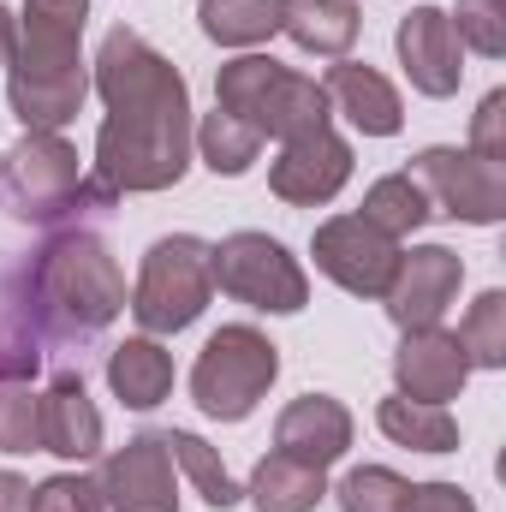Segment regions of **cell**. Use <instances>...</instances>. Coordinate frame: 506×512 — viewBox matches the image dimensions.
Instances as JSON below:
<instances>
[{
	"label": "cell",
	"mask_w": 506,
	"mask_h": 512,
	"mask_svg": "<svg viewBox=\"0 0 506 512\" xmlns=\"http://www.w3.org/2000/svg\"><path fill=\"white\" fill-rule=\"evenodd\" d=\"M0 512H30V483L0 471Z\"/></svg>",
	"instance_id": "obj_34"
},
{
	"label": "cell",
	"mask_w": 506,
	"mask_h": 512,
	"mask_svg": "<svg viewBox=\"0 0 506 512\" xmlns=\"http://www.w3.org/2000/svg\"><path fill=\"white\" fill-rule=\"evenodd\" d=\"M274 447H280L286 459H304V465L328 471V465L352 447V411H346L340 399H328V393H304V399H292V405L280 411Z\"/></svg>",
	"instance_id": "obj_16"
},
{
	"label": "cell",
	"mask_w": 506,
	"mask_h": 512,
	"mask_svg": "<svg viewBox=\"0 0 506 512\" xmlns=\"http://www.w3.org/2000/svg\"><path fill=\"white\" fill-rule=\"evenodd\" d=\"M286 0H203V30L227 48H251L280 30Z\"/></svg>",
	"instance_id": "obj_24"
},
{
	"label": "cell",
	"mask_w": 506,
	"mask_h": 512,
	"mask_svg": "<svg viewBox=\"0 0 506 512\" xmlns=\"http://www.w3.org/2000/svg\"><path fill=\"white\" fill-rule=\"evenodd\" d=\"M322 495H328L322 489V471L304 465V459H286V453H268L251 477L256 512H310Z\"/></svg>",
	"instance_id": "obj_21"
},
{
	"label": "cell",
	"mask_w": 506,
	"mask_h": 512,
	"mask_svg": "<svg viewBox=\"0 0 506 512\" xmlns=\"http://www.w3.org/2000/svg\"><path fill=\"white\" fill-rule=\"evenodd\" d=\"M381 435H393L399 447H417V453H453L459 447V423L447 417V405H423V399H381L376 411Z\"/></svg>",
	"instance_id": "obj_22"
},
{
	"label": "cell",
	"mask_w": 506,
	"mask_h": 512,
	"mask_svg": "<svg viewBox=\"0 0 506 512\" xmlns=\"http://www.w3.org/2000/svg\"><path fill=\"white\" fill-rule=\"evenodd\" d=\"M0 453H42V393L30 382L0 387Z\"/></svg>",
	"instance_id": "obj_27"
},
{
	"label": "cell",
	"mask_w": 506,
	"mask_h": 512,
	"mask_svg": "<svg viewBox=\"0 0 506 512\" xmlns=\"http://www.w3.org/2000/svg\"><path fill=\"white\" fill-rule=\"evenodd\" d=\"M30 310H36L42 346H60V340L84 346L126 310V274L96 233L48 239L30 274Z\"/></svg>",
	"instance_id": "obj_3"
},
{
	"label": "cell",
	"mask_w": 506,
	"mask_h": 512,
	"mask_svg": "<svg viewBox=\"0 0 506 512\" xmlns=\"http://www.w3.org/2000/svg\"><path fill=\"white\" fill-rule=\"evenodd\" d=\"M215 108L245 120L256 137H280V143L328 126V90L316 78H298L292 66L268 60V54H245V60L221 66Z\"/></svg>",
	"instance_id": "obj_4"
},
{
	"label": "cell",
	"mask_w": 506,
	"mask_h": 512,
	"mask_svg": "<svg viewBox=\"0 0 506 512\" xmlns=\"http://www.w3.org/2000/svg\"><path fill=\"white\" fill-rule=\"evenodd\" d=\"M411 495L405 477H393L387 465H364L340 483V512H399Z\"/></svg>",
	"instance_id": "obj_29"
},
{
	"label": "cell",
	"mask_w": 506,
	"mask_h": 512,
	"mask_svg": "<svg viewBox=\"0 0 506 512\" xmlns=\"http://www.w3.org/2000/svg\"><path fill=\"white\" fill-rule=\"evenodd\" d=\"M0 185H6V203H12L24 221H60V215H72L78 203H90L84 173H78V155L60 143V131H30V137L6 155Z\"/></svg>",
	"instance_id": "obj_7"
},
{
	"label": "cell",
	"mask_w": 506,
	"mask_h": 512,
	"mask_svg": "<svg viewBox=\"0 0 506 512\" xmlns=\"http://www.w3.org/2000/svg\"><path fill=\"white\" fill-rule=\"evenodd\" d=\"M459 280H465V262L447 251V245H423V251H399L393 262V280H387V316L411 334V328H441L447 304L459 298Z\"/></svg>",
	"instance_id": "obj_10"
},
{
	"label": "cell",
	"mask_w": 506,
	"mask_h": 512,
	"mask_svg": "<svg viewBox=\"0 0 506 512\" xmlns=\"http://www.w3.org/2000/svg\"><path fill=\"white\" fill-rule=\"evenodd\" d=\"M393 262H399V245L387 233H376L364 215H334L316 233V268L328 280H340L346 292H358V298H381L387 292Z\"/></svg>",
	"instance_id": "obj_11"
},
{
	"label": "cell",
	"mask_w": 506,
	"mask_h": 512,
	"mask_svg": "<svg viewBox=\"0 0 506 512\" xmlns=\"http://www.w3.org/2000/svg\"><path fill=\"white\" fill-rule=\"evenodd\" d=\"M399 512H477V507H471V495L453 489V483H423V489L405 495V507Z\"/></svg>",
	"instance_id": "obj_33"
},
{
	"label": "cell",
	"mask_w": 506,
	"mask_h": 512,
	"mask_svg": "<svg viewBox=\"0 0 506 512\" xmlns=\"http://www.w3.org/2000/svg\"><path fill=\"white\" fill-rule=\"evenodd\" d=\"M90 0H24L18 36H12V114L30 131H60L78 120L90 96V72L78 54Z\"/></svg>",
	"instance_id": "obj_2"
},
{
	"label": "cell",
	"mask_w": 506,
	"mask_h": 512,
	"mask_svg": "<svg viewBox=\"0 0 506 512\" xmlns=\"http://www.w3.org/2000/svg\"><path fill=\"white\" fill-rule=\"evenodd\" d=\"M459 352L471 358V364H483V370H501L506 364V292H483L477 304H471V316L459 322Z\"/></svg>",
	"instance_id": "obj_26"
},
{
	"label": "cell",
	"mask_w": 506,
	"mask_h": 512,
	"mask_svg": "<svg viewBox=\"0 0 506 512\" xmlns=\"http://www.w3.org/2000/svg\"><path fill=\"white\" fill-rule=\"evenodd\" d=\"M96 90L108 102V126L96 137V179H90V191L102 203H114L126 191L179 185V173L191 161V96H185V78L137 30L120 24L102 42Z\"/></svg>",
	"instance_id": "obj_1"
},
{
	"label": "cell",
	"mask_w": 506,
	"mask_h": 512,
	"mask_svg": "<svg viewBox=\"0 0 506 512\" xmlns=\"http://www.w3.org/2000/svg\"><path fill=\"white\" fill-rule=\"evenodd\" d=\"M364 221L399 245V239H411V233L429 221V197L417 191L411 173H387V179L370 185V197H364Z\"/></svg>",
	"instance_id": "obj_23"
},
{
	"label": "cell",
	"mask_w": 506,
	"mask_h": 512,
	"mask_svg": "<svg viewBox=\"0 0 506 512\" xmlns=\"http://www.w3.org/2000/svg\"><path fill=\"white\" fill-rule=\"evenodd\" d=\"M215 292V274H209V245L191 239V233H173L161 245H149L143 256V274H137V292H131V316L149 328V334H179L203 316Z\"/></svg>",
	"instance_id": "obj_5"
},
{
	"label": "cell",
	"mask_w": 506,
	"mask_h": 512,
	"mask_svg": "<svg viewBox=\"0 0 506 512\" xmlns=\"http://www.w3.org/2000/svg\"><path fill=\"white\" fill-rule=\"evenodd\" d=\"M30 512H108V501H102V483L60 471L42 489H30Z\"/></svg>",
	"instance_id": "obj_31"
},
{
	"label": "cell",
	"mask_w": 506,
	"mask_h": 512,
	"mask_svg": "<svg viewBox=\"0 0 506 512\" xmlns=\"http://www.w3.org/2000/svg\"><path fill=\"white\" fill-rule=\"evenodd\" d=\"M209 274H215L221 292H233L251 310H280L286 316V310H304V298H310L304 268L268 233H233V239L209 245Z\"/></svg>",
	"instance_id": "obj_8"
},
{
	"label": "cell",
	"mask_w": 506,
	"mask_h": 512,
	"mask_svg": "<svg viewBox=\"0 0 506 512\" xmlns=\"http://www.w3.org/2000/svg\"><path fill=\"white\" fill-rule=\"evenodd\" d=\"M167 453L185 465V477L197 483V495H203L215 512H227L233 501H239V483L227 477V465L215 459V447H209L203 435H185V429H173V435H167Z\"/></svg>",
	"instance_id": "obj_25"
},
{
	"label": "cell",
	"mask_w": 506,
	"mask_h": 512,
	"mask_svg": "<svg viewBox=\"0 0 506 512\" xmlns=\"http://www.w3.org/2000/svg\"><path fill=\"white\" fill-rule=\"evenodd\" d=\"M274 370H280L274 346H268L256 328L233 322V328H221V334L203 346V358H197V370H191V393H197V405H203L209 417L239 423V417H251L256 399L268 393Z\"/></svg>",
	"instance_id": "obj_6"
},
{
	"label": "cell",
	"mask_w": 506,
	"mask_h": 512,
	"mask_svg": "<svg viewBox=\"0 0 506 512\" xmlns=\"http://www.w3.org/2000/svg\"><path fill=\"white\" fill-rule=\"evenodd\" d=\"M108 382H114V393L126 399L131 411H149V405H161L173 393V358L155 340H126L108 358Z\"/></svg>",
	"instance_id": "obj_20"
},
{
	"label": "cell",
	"mask_w": 506,
	"mask_h": 512,
	"mask_svg": "<svg viewBox=\"0 0 506 512\" xmlns=\"http://www.w3.org/2000/svg\"><path fill=\"white\" fill-rule=\"evenodd\" d=\"M346 173H352L346 137H334V131L322 126V131L292 137V143L280 149L268 185H274V197H286V203H328V197L346 185Z\"/></svg>",
	"instance_id": "obj_13"
},
{
	"label": "cell",
	"mask_w": 506,
	"mask_h": 512,
	"mask_svg": "<svg viewBox=\"0 0 506 512\" xmlns=\"http://www.w3.org/2000/svg\"><path fill=\"white\" fill-rule=\"evenodd\" d=\"M393 376H399V393H405V399L447 405V399H459V387L471 376V358L459 352L453 334H441V328H411L405 346L393 352Z\"/></svg>",
	"instance_id": "obj_15"
},
{
	"label": "cell",
	"mask_w": 506,
	"mask_h": 512,
	"mask_svg": "<svg viewBox=\"0 0 506 512\" xmlns=\"http://www.w3.org/2000/svg\"><path fill=\"white\" fill-rule=\"evenodd\" d=\"M453 30H459V42H471L477 54L501 60L506 54V0H459Z\"/></svg>",
	"instance_id": "obj_30"
},
{
	"label": "cell",
	"mask_w": 506,
	"mask_h": 512,
	"mask_svg": "<svg viewBox=\"0 0 506 512\" xmlns=\"http://www.w3.org/2000/svg\"><path fill=\"white\" fill-rule=\"evenodd\" d=\"M102 447V411L90 405L84 376L60 370L54 387L42 393V453H60V459H96Z\"/></svg>",
	"instance_id": "obj_17"
},
{
	"label": "cell",
	"mask_w": 506,
	"mask_h": 512,
	"mask_svg": "<svg viewBox=\"0 0 506 512\" xmlns=\"http://www.w3.org/2000/svg\"><path fill=\"white\" fill-rule=\"evenodd\" d=\"M459 54H465V42H459L447 12L417 6V12L399 18V60H405V72L423 96H453L459 90V72H465Z\"/></svg>",
	"instance_id": "obj_14"
},
{
	"label": "cell",
	"mask_w": 506,
	"mask_h": 512,
	"mask_svg": "<svg viewBox=\"0 0 506 512\" xmlns=\"http://www.w3.org/2000/svg\"><path fill=\"white\" fill-rule=\"evenodd\" d=\"M328 108H340L352 126L364 131V137H393L399 131V90L381 78L376 66H352V60H340L334 72H328Z\"/></svg>",
	"instance_id": "obj_18"
},
{
	"label": "cell",
	"mask_w": 506,
	"mask_h": 512,
	"mask_svg": "<svg viewBox=\"0 0 506 512\" xmlns=\"http://www.w3.org/2000/svg\"><path fill=\"white\" fill-rule=\"evenodd\" d=\"M280 30H292L298 48L340 60L358 42V0H286Z\"/></svg>",
	"instance_id": "obj_19"
},
{
	"label": "cell",
	"mask_w": 506,
	"mask_h": 512,
	"mask_svg": "<svg viewBox=\"0 0 506 512\" xmlns=\"http://www.w3.org/2000/svg\"><path fill=\"white\" fill-rule=\"evenodd\" d=\"M417 191L429 197V215H459V221H501L506 215V167L483 161V155H459V149H423L411 167Z\"/></svg>",
	"instance_id": "obj_9"
},
{
	"label": "cell",
	"mask_w": 506,
	"mask_h": 512,
	"mask_svg": "<svg viewBox=\"0 0 506 512\" xmlns=\"http://www.w3.org/2000/svg\"><path fill=\"white\" fill-rule=\"evenodd\" d=\"M197 143H203V155H209V167H215V173H245V167L256 161V149H262V137H256L245 120L221 114V108L203 120Z\"/></svg>",
	"instance_id": "obj_28"
},
{
	"label": "cell",
	"mask_w": 506,
	"mask_h": 512,
	"mask_svg": "<svg viewBox=\"0 0 506 512\" xmlns=\"http://www.w3.org/2000/svg\"><path fill=\"white\" fill-rule=\"evenodd\" d=\"M102 501L114 512H179L167 435H137L102 465Z\"/></svg>",
	"instance_id": "obj_12"
},
{
	"label": "cell",
	"mask_w": 506,
	"mask_h": 512,
	"mask_svg": "<svg viewBox=\"0 0 506 512\" xmlns=\"http://www.w3.org/2000/svg\"><path fill=\"white\" fill-rule=\"evenodd\" d=\"M6 60H12V18L0 12V66H6Z\"/></svg>",
	"instance_id": "obj_35"
},
{
	"label": "cell",
	"mask_w": 506,
	"mask_h": 512,
	"mask_svg": "<svg viewBox=\"0 0 506 512\" xmlns=\"http://www.w3.org/2000/svg\"><path fill=\"white\" fill-rule=\"evenodd\" d=\"M471 155H483V161H495L506 167V96H483V108H477V126H471Z\"/></svg>",
	"instance_id": "obj_32"
}]
</instances>
